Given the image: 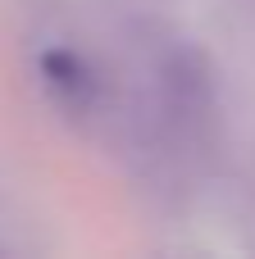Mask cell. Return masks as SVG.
I'll return each instance as SVG.
<instances>
[{
  "label": "cell",
  "mask_w": 255,
  "mask_h": 259,
  "mask_svg": "<svg viewBox=\"0 0 255 259\" xmlns=\"http://www.w3.org/2000/svg\"><path fill=\"white\" fill-rule=\"evenodd\" d=\"M41 82H46V91H50L68 114H87V109L96 105V96H100L96 73H91L78 55H68V50L41 55Z\"/></svg>",
  "instance_id": "obj_1"
}]
</instances>
